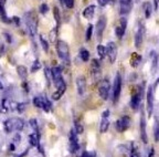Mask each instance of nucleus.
<instances>
[{"mask_svg":"<svg viewBox=\"0 0 159 157\" xmlns=\"http://www.w3.org/2000/svg\"><path fill=\"white\" fill-rule=\"evenodd\" d=\"M60 1L69 9H72L74 7V0H60Z\"/></svg>","mask_w":159,"mask_h":157,"instance_id":"obj_33","label":"nucleus"},{"mask_svg":"<svg viewBox=\"0 0 159 157\" xmlns=\"http://www.w3.org/2000/svg\"><path fill=\"white\" fill-rule=\"evenodd\" d=\"M74 130L76 131L77 134H82L83 131H84V128H83L81 122H80L79 120H76V118H75V121H74Z\"/></svg>","mask_w":159,"mask_h":157,"instance_id":"obj_30","label":"nucleus"},{"mask_svg":"<svg viewBox=\"0 0 159 157\" xmlns=\"http://www.w3.org/2000/svg\"><path fill=\"white\" fill-rule=\"evenodd\" d=\"M30 126H31V128H32L33 131H34V133H38L39 132V127H38V122L35 118H31L30 120Z\"/></svg>","mask_w":159,"mask_h":157,"instance_id":"obj_32","label":"nucleus"},{"mask_svg":"<svg viewBox=\"0 0 159 157\" xmlns=\"http://www.w3.org/2000/svg\"><path fill=\"white\" fill-rule=\"evenodd\" d=\"M17 72H18V74H19V76L21 77V79H25V77L28 76L27 67H23V65H19V67H17Z\"/></svg>","mask_w":159,"mask_h":157,"instance_id":"obj_24","label":"nucleus"},{"mask_svg":"<svg viewBox=\"0 0 159 157\" xmlns=\"http://www.w3.org/2000/svg\"><path fill=\"white\" fill-rule=\"evenodd\" d=\"M80 57H81V59H82V61H84V62H87L89 59V50H86V49H81V51H80Z\"/></svg>","mask_w":159,"mask_h":157,"instance_id":"obj_26","label":"nucleus"},{"mask_svg":"<svg viewBox=\"0 0 159 157\" xmlns=\"http://www.w3.org/2000/svg\"><path fill=\"white\" fill-rule=\"evenodd\" d=\"M129 126H130V118H129V116H126V115L118 118L116 121V123H115V128L119 133L125 132Z\"/></svg>","mask_w":159,"mask_h":157,"instance_id":"obj_7","label":"nucleus"},{"mask_svg":"<svg viewBox=\"0 0 159 157\" xmlns=\"http://www.w3.org/2000/svg\"><path fill=\"white\" fill-rule=\"evenodd\" d=\"M2 89H3V85H2V83L0 82V90H2Z\"/></svg>","mask_w":159,"mask_h":157,"instance_id":"obj_47","label":"nucleus"},{"mask_svg":"<svg viewBox=\"0 0 159 157\" xmlns=\"http://www.w3.org/2000/svg\"><path fill=\"white\" fill-rule=\"evenodd\" d=\"M146 96H147V113L150 116L152 114V112H154V89H152V86L148 87Z\"/></svg>","mask_w":159,"mask_h":157,"instance_id":"obj_9","label":"nucleus"},{"mask_svg":"<svg viewBox=\"0 0 159 157\" xmlns=\"http://www.w3.org/2000/svg\"><path fill=\"white\" fill-rule=\"evenodd\" d=\"M91 73H92L94 80H98L101 76V64L96 59L92 60V62H91Z\"/></svg>","mask_w":159,"mask_h":157,"instance_id":"obj_15","label":"nucleus"},{"mask_svg":"<svg viewBox=\"0 0 159 157\" xmlns=\"http://www.w3.org/2000/svg\"><path fill=\"white\" fill-rule=\"evenodd\" d=\"M97 53H98V55H99V58H101V59H104V58L107 55L106 48L103 47L102 44H98V45H97Z\"/></svg>","mask_w":159,"mask_h":157,"instance_id":"obj_27","label":"nucleus"},{"mask_svg":"<svg viewBox=\"0 0 159 157\" xmlns=\"http://www.w3.org/2000/svg\"><path fill=\"white\" fill-rule=\"evenodd\" d=\"M143 8H144V12H145V17L148 19L152 16V3L149 1H145L143 3Z\"/></svg>","mask_w":159,"mask_h":157,"instance_id":"obj_23","label":"nucleus"},{"mask_svg":"<svg viewBox=\"0 0 159 157\" xmlns=\"http://www.w3.org/2000/svg\"><path fill=\"white\" fill-rule=\"evenodd\" d=\"M140 138L145 144L148 143V136L146 132V118H145L144 112H142V115H140Z\"/></svg>","mask_w":159,"mask_h":157,"instance_id":"obj_14","label":"nucleus"},{"mask_svg":"<svg viewBox=\"0 0 159 157\" xmlns=\"http://www.w3.org/2000/svg\"><path fill=\"white\" fill-rule=\"evenodd\" d=\"M109 91H111V84H109V81L107 80V79H104V80H102L101 82H99V85H98L99 96L102 97L104 101L108 100Z\"/></svg>","mask_w":159,"mask_h":157,"instance_id":"obj_5","label":"nucleus"},{"mask_svg":"<svg viewBox=\"0 0 159 157\" xmlns=\"http://www.w3.org/2000/svg\"><path fill=\"white\" fill-rule=\"evenodd\" d=\"M81 157H95V153H89V152H84Z\"/></svg>","mask_w":159,"mask_h":157,"instance_id":"obj_42","label":"nucleus"},{"mask_svg":"<svg viewBox=\"0 0 159 157\" xmlns=\"http://www.w3.org/2000/svg\"><path fill=\"white\" fill-rule=\"evenodd\" d=\"M10 150H15V145L13 144L10 145Z\"/></svg>","mask_w":159,"mask_h":157,"instance_id":"obj_46","label":"nucleus"},{"mask_svg":"<svg viewBox=\"0 0 159 157\" xmlns=\"http://www.w3.org/2000/svg\"><path fill=\"white\" fill-rule=\"evenodd\" d=\"M92 33H93V25H89V27H87V29H86V35H85L86 41L91 40V38H92Z\"/></svg>","mask_w":159,"mask_h":157,"instance_id":"obj_31","label":"nucleus"},{"mask_svg":"<svg viewBox=\"0 0 159 157\" xmlns=\"http://www.w3.org/2000/svg\"><path fill=\"white\" fill-rule=\"evenodd\" d=\"M109 127V121L108 117H102V121H101V126H99V132L104 134V133L107 132Z\"/></svg>","mask_w":159,"mask_h":157,"instance_id":"obj_20","label":"nucleus"},{"mask_svg":"<svg viewBox=\"0 0 159 157\" xmlns=\"http://www.w3.org/2000/svg\"><path fill=\"white\" fill-rule=\"evenodd\" d=\"M25 103H18L17 104V110L19 111V112H22V111L25 110Z\"/></svg>","mask_w":159,"mask_h":157,"instance_id":"obj_41","label":"nucleus"},{"mask_svg":"<svg viewBox=\"0 0 159 157\" xmlns=\"http://www.w3.org/2000/svg\"><path fill=\"white\" fill-rule=\"evenodd\" d=\"M125 31H126V29L122 28L120 25H117V27L115 28V33H116V35H117V38H118V39H122V38L124 37Z\"/></svg>","mask_w":159,"mask_h":157,"instance_id":"obj_29","label":"nucleus"},{"mask_svg":"<svg viewBox=\"0 0 159 157\" xmlns=\"http://www.w3.org/2000/svg\"><path fill=\"white\" fill-rule=\"evenodd\" d=\"M5 130L7 133H11L13 131H21L25 126V121L20 117H12L9 120L5 121Z\"/></svg>","mask_w":159,"mask_h":157,"instance_id":"obj_1","label":"nucleus"},{"mask_svg":"<svg viewBox=\"0 0 159 157\" xmlns=\"http://www.w3.org/2000/svg\"><path fill=\"white\" fill-rule=\"evenodd\" d=\"M57 55L60 57V59H61V60L64 61L65 63L69 62V60H70L69 45H67L64 41H59V42H57Z\"/></svg>","mask_w":159,"mask_h":157,"instance_id":"obj_3","label":"nucleus"},{"mask_svg":"<svg viewBox=\"0 0 159 157\" xmlns=\"http://www.w3.org/2000/svg\"><path fill=\"white\" fill-rule=\"evenodd\" d=\"M76 87H77V93L80 95H83L86 90V80L84 76H79L76 79Z\"/></svg>","mask_w":159,"mask_h":157,"instance_id":"obj_17","label":"nucleus"},{"mask_svg":"<svg viewBox=\"0 0 159 157\" xmlns=\"http://www.w3.org/2000/svg\"><path fill=\"white\" fill-rule=\"evenodd\" d=\"M154 136H155V142L158 143L159 142V117H157V118H156V123H155Z\"/></svg>","mask_w":159,"mask_h":157,"instance_id":"obj_28","label":"nucleus"},{"mask_svg":"<svg viewBox=\"0 0 159 157\" xmlns=\"http://www.w3.org/2000/svg\"><path fill=\"white\" fill-rule=\"evenodd\" d=\"M25 25H27V31L31 37H34L35 32H37V25H35L34 20L29 17V15L25 16Z\"/></svg>","mask_w":159,"mask_h":157,"instance_id":"obj_16","label":"nucleus"},{"mask_svg":"<svg viewBox=\"0 0 159 157\" xmlns=\"http://www.w3.org/2000/svg\"><path fill=\"white\" fill-rule=\"evenodd\" d=\"M13 140H15V143H19L20 142V135H16Z\"/></svg>","mask_w":159,"mask_h":157,"instance_id":"obj_45","label":"nucleus"},{"mask_svg":"<svg viewBox=\"0 0 159 157\" xmlns=\"http://www.w3.org/2000/svg\"><path fill=\"white\" fill-rule=\"evenodd\" d=\"M157 70V55L154 57V60H152V73H155Z\"/></svg>","mask_w":159,"mask_h":157,"instance_id":"obj_39","label":"nucleus"},{"mask_svg":"<svg viewBox=\"0 0 159 157\" xmlns=\"http://www.w3.org/2000/svg\"><path fill=\"white\" fill-rule=\"evenodd\" d=\"M142 61V55H139L138 53H133L132 58H130V65L133 67H138V64Z\"/></svg>","mask_w":159,"mask_h":157,"instance_id":"obj_21","label":"nucleus"},{"mask_svg":"<svg viewBox=\"0 0 159 157\" xmlns=\"http://www.w3.org/2000/svg\"><path fill=\"white\" fill-rule=\"evenodd\" d=\"M48 11H49V7H48L47 3H43V5L40 6V12L42 13V15H44V13H47Z\"/></svg>","mask_w":159,"mask_h":157,"instance_id":"obj_37","label":"nucleus"},{"mask_svg":"<svg viewBox=\"0 0 159 157\" xmlns=\"http://www.w3.org/2000/svg\"><path fill=\"white\" fill-rule=\"evenodd\" d=\"M65 90H66V89H57V91L52 94V99L54 101H59L60 99H61V96L64 94Z\"/></svg>","mask_w":159,"mask_h":157,"instance_id":"obj_25","label":"nucleus"},{"mask_svg":"<svg viewBox=\"0 0 159 157\" xmlns=\"http://www.w3.org/2000/svg\"><path fill=\"white\" fill-rule=\"evenodd\" d=\"M143 40H144V30H143V27L139 25L138 30L136 32V35H135V47L137 49H140L143 44Z\"/></svg>","mask_w":159,"mask_h":157,"instance_id":"obj_18","label":"nucleus"},{"mask_svg":"<svg viewBox=\"0 0 159 157\" xmlns=\"http://www.w3.org/2000/svg\"><path fill=\"white\" fill-rule=\"evenodd\" d=\"M120 92H122V76L119 73H117L114 80V86H113V101L115 103L119 100Z\"/></svg>","mask_w":159,"mask_h":157,"instance_id":"obj_6","label":"nucleus"},{"mask_svg":"<svg viewBox=\"0 0 159 157\" xmlns=\"http://www.w3.org/2000/svg\"><path fill=\"white\" fill-rule=\"evenodd\" d=\"M29 142H30V145L31 146H39L40 143H39V134L38 133H33L29 136Z\"/></svg>","mask_w":159,"mask_h":157,"instance_id":"obj_22","label":"nucleus"},{"mask_svg":"<svg viewBox=\"0 0 159 157\" xmlns=\"http://www.w3.org/2000/svg\"><path fill=\"white\" fill-rule=\"evenodd\" d=\"M40 67H41V63L39 62V61H35L34 63L32 64V67H31V72H37L38 70H39Z\"/></svg>","mask_w":159,"mask_h":157,"instance_id":"obj_36","label":"nucleus"},{"mask_svg":"<svg viewBox=\"0 0 159 157\" xmlns=\"http://www.w3.org/2000/svg\"><path fill=\"white\" fill-rule=\"evenodd\" d=\"M106 52L107 57H108V60L111 63H114L116 61L117 57V47L114 42H108L106 45Z\"/></svg>","mask_w":159,"mask_h":157,"instance_id":"obj_10","label":"nucleus"},{"mask_svg":"<svg viewBox=\"0 0 159 157\" xmlns=\"http://www.w3.org/2000/svg\"><path fill=\"white\" fill-rule=\"evenodd\" d=\"M40 41H41V44H42L43 50H44L45 52H47V51L49 50V44H48V42H47V41H45V39L42 37V35L40 37Z\"/></svg>","mask_w":159,"mask_h":157,"instance_id":"obj_35","label":"nucleus"},{"mask_svg":"<svg viewBox=\"0 0 159 157\" xmlns=\"http://www.w3.org/2000/svg\"><path fill=\"white\" fill-rule=\"evenodd\" d=\"M106 23H107V20L105 17H101L98 19L96 23V37L98 39V41H101L102 39V35H103V32H104L105 28H106Z\"/></svg>","mask_w":159,"mask_h":157,"instance_id":"obj_12","label":"nucleus"},{"mask_svg":"<svg viewBox=\"0 0 159 157\" xmlns=\"http://www.w3.org/2000/svg\"><path fill=\"white\" fill-rule=\"evenodd\" d=\"M94 11H95V6L91 5L85 8V10L83 11V16H84V18H86V19H92L93 16H94Z\"/></svg>","mask_w":159,"mask_h":157,"instance_id":"obj_19","label":"nucleus"},{"mask_svg":"<svg viewBox=\"0 0 159 157\" xmlns=\"http://www.w3.org/2000/svg\"><path fill=\"white\" fill-rule=\"evenodd\" d=\"M154 154H155L154 148H150V152H149V154H148V157H154Z\"/></svg>","mask_w":159,"mask_h":157,"instance_id":"obj_44","label":"nucleus"},{"mask_svg":"<svg viewBox=\"0 0 159 157\" xmlns=\"http://www.w3.org/2000/svg\"><path fill=\"white\" fill-rule=\"evenodd\" d=\"M130 157H140L138 150L134 144H132V148H130Z\"/></svg>","mask_w":159,"mask_h":157,"instance_id":"obj_34","label":"nucleus"},{"mask_svg":"<svg viewBox=\"0 0 159 157\" xmlns=\"http://www.w3.org/2000/svg\"><path fill=\"white\" fill-rule=\"evenodd\" d=\"M69 143H70V153L75 154L79 150L80 145H79V140H77V133L74 128H72V130L70 131Z\"/></svg>","mask_w":159,"mask_h":157,"instance_id":"obj_4","label":"nucleus"},{"mask_svg":"<svg viewBox=\"0 0 159 157\" xmlns=\"http://www.w3.org/2000/svg\"><path fill=\"white\" fill-rule=\"evenodd\" d=\"M33 105L39 109H42L45 112H49L50 109H51V103L48 101L47 97L43 96H37L33 99Z\"/></svg>","mask_w":159,"mask_h":157,"instance_id":"obj_8","label":"nucleus"},{"mask_svg":"<svg viewBox=\"0 0 159 157\" xmlns=\"http://www.w3.org/2000/svg\"><path fill=\"white\" fill-rule=\"evenodd\" d=\"M108 116H109V111H108V110L104 111V112H103L102 117H108Z\"/></svg>","mask_w":159,"mask_h":157,"instance_id":"obj_43","label":"nucleus"},{"mask_svg":"<svg viewBox=\"0 0 159 157\" xmlns=\"http://www.w3.org/2000/svg\"><path fill=\"white\" fill-rule=\"evenodd\" d=\"M53 12H54V19L57 20V22H60V13H59V9L57 7L53 8Z\"/></svg>","mask_w":159,"mask_h":157,"instance_id":"obj_38","label":"nucleus"},{"mask_svg":"<svg viewBox=\"0 0 159 157\" xmlns=\"http://www.w3.org/2000/svg\"><path fill=\"white\" fill-rule=\"evenodd\" d=\"M119 12L122 16H125L130 12L133 8V1L132 0H119Z\"/></svg>","mask_w":159,"mask_h":157,"instance_id":"obj_13","label":"nucleus"},{"mask_svg":"<svg viewBox=\"0 0 159 157\" xmlns=\"http://www.w3.org/2000/svg\"><path fill=\"white\" fill-rule=\"evenodd\" d=\"M142 89L139 86V90L136 94H134L130 99V107H132V110L137 111L140 106V103H142Z\"/></svg>","mask_w":159,"mask_h":157,"instance_id":"obj_11","label":"nucleus"},{"mask_svg":"<svg viewBox=\"0 0 159 157\" xmlns=\"http://www.w3.org/2000/svg\"><path fill=\"white\" fill-rule=\"evenodd\" d=\"M113 0H98V3L101 6H106L108 5V3H112Z\"/></svg>","mask_w":159,"mask_h":157,"instance_id":"obj_40","label":"nucleus"},{"mask_svg":"<svg viewBox=\"0 0 159 157\" xmlns=\"http://www.w3.org/2000/svg\"><path fill=\"white\" fill-rule=\"evenodd\" d=\"M51 76L57 89H66V84L62 77V71L59 67H54L51 69Z\"/></svg>","mask_w":159,"mask_h":157,"instance_id":"obj_2","label":"nucleus"}]
</instances>
